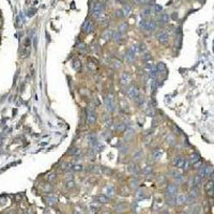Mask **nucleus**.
I'll return each instance as SVG.
<instances>
[{
	"mask_svg": "<svg viewBox=\"0 0 214 214\" xmlns=\"http://www.w3.org/2000/svg\"><path fill=\"white\" fill-rule=\"evenodd\" d=\"M156 26H157V24L155 23V20H152V19L147 20V25H146L145 31H147V32H152V31H154V30L156 29Z\"/></svg>",
	"mask_w": 214,
	"mask_h": 214,
	"instance_id": "obj_22",
	"label": "nucleus"
},
{
	"mask_svg": "<svg viewBox=\"0 0 214 214\" xmlns=\"http://www.w3.org/2000/svg\"><path fill=\"white\" fill-rule=\"evenodd\" d=\"M127 209V206L124 203V202H118L116 206H115V211L117 212H123Z\"/></svg>",
	"mask_w": 214,
	"mask_h": 214,
	"instance_id": "obj_35",
	"label": "nucleus"
},
{
	"mask_svg": "<svg viewBox=\"0 0 214 214\" xmlns=\"http://www.w3.org/2000/svg\"><path fill=\"white\" fill-rule=\"evenodd\" d=\"M128 187L133 191H137L139 189V180L137 178H131L128 180Z\"/></svg>",
	"mask_w": 214,
	"mask_h": 214,
	"instance_id": "obj_17",
	"label": "nucleus"
},
{
	"mask_svg": "<svg viewBox=\"0 0 214 214\" xmlns=\"http://www.w3.org/2000/svg\"><path fill=\"white\" fill-rule=\"evenodd\" d=\"M162 10H163V8H162V7H160V6H158V5H155V6H154V11H155L156 13L160 12V11H162Z\"/></svg>",
	"mask_w": 214,
	"mask_h": 214,
	"instance_id": "obj_59",
	"label": "nucleus"
},
{
	"mask_svg": "<svg viewBox=\"0 0 214 214\" xmlns=\"http://www.w3.org/2000/svg\"><path fill=\"white\" fill-rule=\"evenodd\" d=\"M100 214H112L110 212H108V211H102Z\"/></svg>",
	"mask_w": 214,
	"mask_h": 214,
	"instance_id": "obj_61",
	"label": "nucleus"
},
{
	"mask_svg": "<svg viewBox=\"0 0 214 214\" xmlns=\"http://www.w3.org/2000/svg\"><path fill=\"white\" fill-rule=\"evenodd\" d=\"M101 170H102L103 173H105V175H107V176H110V175L113 173V170H112L109 167H105V166H103V167H101Z\"/></svg>",
	"mask_w": 214,
	"mask_h": 214,
	"instance_id": "obj_51",
	"label": "nucleus"
},
{
	"mask_svg": "<svg viewBox=\"0 0 214 214\" xmlns=\"http://www.w3.org/2000/svg\"><path fill=\"white\" fill-rule=\"evenodd\" d=\"M70 169L72 171H83L84 170V166L82 164H73V165H71Z\"/></svg>",
	"mask_w": 214,
	"mask_h": 214,
	"instance_id": "obj_40",
	"label": "nucleus"
},
{
	"mask_svg": "<svg viewBox=\"0 0 214 214\" xmlns=\"http://www.w3.org/2000/svg\"><path fill=\"white\" fill-rule=\"evenodd\" d=\"M127 29H128L127 23H126V21H121V23L119 24V26H118V28H117V31H119V32H121V33L124 34V33L127 31Z\"/></svg>",
	"mask_w": 214,
	"mask_h": 214,
	"instance_id": "obj_27",
	"label": "nucleus"
},
{
	"mask_svg": "<svg viewBox=\"0 0 214 214\" xmlns=\"http://www.w3.org/2000/svg\"><path fill=\"white\" fill-rule=\"evenodd\" d=\"M146 25H147V19H141L138 23V27L142 31H145V29H146Z\"/></svg>",
	"mask_w": 214,
	"mask_h": 214,
	"instance_id": "obj_53",
	"label": "nucleus"
},
{
	"mask_svg": "<svg viewBox=\"0 0 214 214\" xmlns=\"http://www.w3.org/2000/svg\"><path fill=\"white\" fill-rule=\"evenodd\" d=\"M135 135H136V131L133 127H127V130L125 131V134H124V140L132 141L134 139V137H135Z\"/></svg>",
	"mask_w": 214,
	"mask_h": 214,
	"instance_id": "obj_15",
	"label": "nucleus"
},
{
	"mask_svg": "<svg viewBox=\"0 0 214 214\" xmlns=\"http://www.w3.org/2000/svg\"><path fill=\"white\" fill-rule=\"evenodd\" d=\"M105 194L107 195V196H114L115 194H116V187L114 186V185H112V184H109V185H107L106 187H105Z\"/></svg>",
	"mask_w": 214,
	"mask_h": 214,
	"instance_id": "obj_26",
	"label": "nucleus"
},
{
	"mask_svg": "<svg viewBox=\"0 0 214 214\" xmlns=\"http://www.w3.org/2000/svg\"><path fill=\"white\" fill-rule=\"evenodd\" d=\"M138 95H140V89L138 88V86L136 85H132L127 87V91H126V96L131 100H135Z\"/></svg>",
	"mask_w": 214,
	"mask_h": 214,
	"instance_id": "obj_4",
	"label": "nucleus"
},
{
	"mask_svg": "<svg viewBox=\"0 0 214 214\" xmlns=\"http://www.w3.org/2000/svg\"><path fill=\"white\" fill-rule=\"evenodd\" d=\"M95 200L100 203H108V202H110V197L107 196L106 194H101L95 197Z\"/></svg>",
	"mask_w": 214,
	"mask_h": 214,
	"instance_id": "obj_24",
	"label": "nucleus"
},
{
	"mask_svg": "<svg viewBox=\"0 0 214 214\" xmlns=\"http://www.w3.org/2000/svg\"><path fill=\"white\" fill-rule=\"evenodd\" d=\"M120 152L122 153V154H127L128 152H130V147H128V145H126V144H122L121 145V147H120Z\"/></svg>",
	"mask_w": 214,
	"mask_h": 214,
	"instance_id": "obj_44",
	"label": "nucleus"
},
{
	"mask_svg": "<svg viewBox=\"0 0 214 214\" xmlns=\"http://www.w3.org/2000/svg\"><path fill=\"white\" fill-rule=\"evenodd\" d=\"M141 173L145 176H150L153 173V167L151 165H146L145 167H142L141 169Z\"/></svg>",
	"mask_w": 214,
	"mask_h": 214,
	"instance_id": "obj_30",
	"label": "nucleus"
},
{
	"mask_svg": "<svg viewBox=\"0 0 214 214\" xmlns=\"http://www.w3.org/2000/svg\"><path fill=\"white\" fill-rule=\"evenodd\" d=\"M127 171L133 176H137V175L141 173V169L139 168V166L135 162H132L127 165Z\"/></svg>",
	"mask_w": 214,
	"mask_h": 214,
	"instance_id": "obj_11",
	"label": "nucleus"
},
{
	"mask_svg": "<svg viewBox=\"0 0 214 214\" xmlns=\"http://www.w3.org/2000/svg\"><path fill=\"white\" fill-rule=\"evenodd\" d=\"M127 127H128V124L126 123V122H124V121H120V122H118L117 124H116V132L117 133H124L126 130H127Z\"/></svg>",
	"mask_w": 214,
	"mask_h": 214,
	"instance_id": "obj_21",
	"label": "nucleus"
},
{
	"mask_svg": "<svg viewBox=\"0 0 214 214\" xmlns=\"http://www.w3.org/2000/svg\"><path fill=\"white\" fill-rule=\"evenodd\" d=\"M162 155H163V151L160 149H154L152 151V157L154 159H159L160 157H162Z\"/></svg>",
	"mask_w": 214,
	"mask_h": 214,
	"instance_id": "obj_36",
	"label": "nucleus"
},
{
	"mask_svg": "<svg viewBox=\"0 0 214 214\" xmlns=\"http://www.w3.org/2000/svg\"><path fill=\"white\" fill-rule=\"evenodd\" d=\"M199 196V190L198 187H192L190 190V193H189V197L193 198V199H196L197 197Z\"/></svg>",
	"mask_w": 214,
	"mask_h": 214,
	"instance_id": "obj_31",
	"label": "nucleus"
},
{
	"mask_svg": "<svg viewBox=\"0 0 214 214\" xmlns=\"http://www.w3.org/2000/svg\"><path fill=\"white\" fill-rule=\"evenodd\" d=\"M178 194V184L176 182L168 183L165 187V196H177Z\"/></svg>",
	"mask_w": 214,
	"mask_h": 214,
	"instance_id": "obj_6",
	"label": "nucleus"
},
{
	"mask_svg": "<svg viewBox=\"0 0 214 214\" xmlns=\"http://www.w3.org/2000/svg\"><path fill=\"white\" fill-rule=\"evenodd\" d=\"M169 21V15L167 14V13H163L162 15L159 16V18H158V23L160 24V25H165V24H167Z\"/></svg>",
	"mask_w": 214,
	"mask_h": 214,
	"instance_id": "obj_33",
	"label": "nucleus"
},
{
	"mask_svg": "<svg viewBox=\"0 0 214 214\" xmlns=\"http://www.w3.org/2000/svg\"><path fill=\"white\" fill-rule=\"evenodd\" d=\"M132 82V76L128 72H123L121 75H120V84L122 86H125V87H128V85L131 84Z\"/></svg>",
	"mask_w": 214,
	"mask_h": 214,
	"instance_id": "obj_12",
	"label": "nucleus"
},
{
	"mask_svg": "<svg viewBox=\"0 0 214 214\" xmlns=\"http://www.w3.org/2000/svg\"><path fill=\"white\" fill-rule=\"evenodd\" d=\"M47 180H48L49 182H54V181H56V180H57V173H56L55 171H51V172H49V173H48V176H47Z\"/></svg>",
	"mask_w": 214,
	"mask_h": 214,
	"instance_id": "obj_45",
	"label": "nucleus"
},
{
	"mask_svg": "<svg viewBox=\"0 0 214 214\" xmlns=\"http://www.w3.org/2000/svg\"><path fill=\"white\" fill-rule=\"evenodd\" d=\"M130 48H131L134 52H135L136 55H137V54H140V52H141V49H140V43H135V44H133Z\"/></svg>",
	"mask_w": 214,
	"mask_h": 214,
	"instance_id": "obj_41",
	"label": "nucleus"
},
{
	"mask_svg": "<svg viewBox=\"0 0 214 214\" xmlns=\"http://www.w3.org/2000/svg\"><path fill=\"white\" fill-rule=\"evenodd\" d=\"M120 108H121V110L123 112V113H128V104H127V102L125 101V100H122L121 102H120Z\"/></svg>",
	"mask_w": 214,
	"mask_h": 214,
	"instance_id": "obj_39",
	"label": "nucleus"
},
{
	"mask_svg": "<svg viewBox=\"0 0 214 214\" xmlns=\"http://www.w3.org/2000/svg\"><path fill=\"white\" fill-rule=\"evenodd\" d=\"M136 59V54L134 52L131 48H127L126 51L124 52V60L126 61V63L128 64H132Z\"/></svg>",
	"mask_w": 214,
	"mask_h": 214,
	"instance_id": "obj_10",
	"label": "nucleus"
},
{
	"mask_svg": "<svg viewBox=\"0 0 214 214\" xmlns=\"http://www.w3.org/2000/svg\"><path fill=\"white\" fill-rule=\"evenodd\" d=\"M121 10H122V12H123V14H124V17L130 16L131 13H132V7H131L130 3H125V5L122 7Z\"/></svg>",
	"mask_w": 214,
	"mask_h": 214,
	"instance_id": "obj_28",
	"label": "nucleus"
},
{
	"mask_svg": "<svg viewBox=\"0 0 214 214\" xmlns=\"http://www.w3.org/2000/svg\"><path fill=\"white\" fill-rule=\"evenodd\" d=\"M141 59H142L146 63H148V61H151V60H152V56H151L150 52H148V54H145V55L141 57Z\"/></svg>",
	"mask_w": 214,
	"mask_h": 214,
	"instance_id": "obj_54",
	"label": "nucleus"
},
{
	"mask_svg": "<svg viewBox=\"0 0 214 214\" xmlns=\"http://www.w3.org/2000/svg\"><path fill=\"white\" fill-rule=\"evenodd\" d=\"M115 16H116L117 18H122V17H124V14H123L122 10L119 9V10H117V11L115 12Z\"/></svg>",
	"mask_w": 214,
	"mask_h": 214,
	"instance_id": "obj_56",
	"label": "nucleus"
},
{
	"mask_svg": "<svg viewBox=\"0 0 214 214\" xmlns=\"http://www.w3.org/2000/svg\"><path fill=\"white\" fill-rule=\"evenodd\" d=\"M186 200H187V196L185 194H177V196H176L177 206H182V204L186 203Z\"/></svg>",
	"mask_w": 214,
	"mask_h": 214,
	"instance_id": "obj_23",
	"label": "nucleus"
},
{
	"mask_svg": "<svg viewBox=\"0 0 214 214\" xmlns=\"http://www.w3.org/2000/svg\"><path fill=\"white\" fill-rule=\"evenodd\" d=\"M65 186H66L68 190H72V189H74V187L76 186V184H75L74 180L71 179V180H66V185Z\"/></svg>",
	"mask_w": 214,
	"mask_h": 214,
	"instance_id": "obj_47",
	"label": "nucleus"
},
{
	"mask_svg": "<svg viewBox=\"0 0 214 214\" xmlns=\"http://www.w3.org/2000/svg\"><path fill=\"white\" fill-rule=\"evenodd\" d=\"M158 70L156 69V65H152L149 70H148V74H149V77L151 79H154V78H157L158 77Z\"/></svg>",
	"mask_w": 214,
	"mask_h": 214,
	"instance_id": "obj_25",
	"label": "nucleus"
},
{
	"mask_svg": "<svg viewBox=\"0 0 214 214\" xmlns=\"http://www.w3.org/2000/svg\"><path fill=\"white\" fill-rule=\"evenodd\" d=\"M112 65L115 70H120L122 68V61L118 58H113L112 59Z\"/></svg>",
	"mask_w": 214,
	"mask_h": 214,
	"instance_id": "obj_29",
	"label": "nucleus"
},
{
	"mask_svg": "<svg viewBox=\"0 0 214 214\" xmlns=\"http://www.w3.org/2000/svg\"><path fill=\"white\" fill-rule=\"evenodd\" d=\"M73 214H83V212L80 211V210H78V209H76L75 211H74V213Z\"/></svg>",
	"mask_w": 214,
	"mask_h": 214,
	"instance_id": "obj_60",
	"label": "nucleus"
},
{
	"mask_svg": "<svg viewBox=\"0 0 214 214\" xmlns=\"http://www.w3.org/2000/svg\"><path fill=\"white\" fill-rule=\"evenodd\" d=\"M45 201H46V203H47L48 206L54 207V206H55V204L57 203L58 198H57V196H56V195H54V194H49V195H47V196L45 197Z\"/></svg>",
	"mask_w": 214,
	"mask_h": 214,
	"instance_id": "obj_19",
	"label": "nucleus"
},
{
	"mask_svg": "<svg viewBox=\"0 0 214 214\" xmlns=\"http://www.w3.org/2000/svg\"><path fill=\"white\" fill-rule=\"evenodd\" d=\"M77 48L80 52H85L86 49H87V45L84 43V42H80L79 44H77Z\"/></svg>",
	"mask_w": 214,
	"mask_h": 214,
	"instance_id": "obj_48",
	"label": "nucleus"
},
{
	"mask_svg": "<svg viewBox=\"0 0 214 214\" xmlns=\"http://www.w3.org/2000/svg\"><path fill=\"white\" fill-rule=\"evenodd\" d=\"M79 92H80V94L84 95V96H88V95H89V89H87V88H83V89H80V90H79Z\"/></svg>",
	"mask_w": 214,
	"mask_h": 214,
	"instance_id": "obj_57",
	"label": "nucleus"
},
{
	"mask_svg": "<svg viewBox=\"0 0 214 214\" xmlns=\"http://www.w3.org/2000/svg\"><path fill=\"white\" fill-rule=\"evenodd\" d=\"M105 9H106V2L105 1H103V0H99V1H96L93 5L92 9H91V15H92V17L95 19L101 14L105 13Z\"/></svg>",
	"mask_w": 214,
	"mask_h": 214,
	"instance_id": "obj_2",
	"label": "nucleus"
},
{
	"mask_svg": "<svg viewBox=\"0 0 214 214\" xmlns=\"http://www.w3.org/2000/svg\"><path fill=\"white\" fill-rule=\"evenodd\" d=\"M123 39H124V34L123 33H121V32H119V31H114L113 32V41L115 42V43H117V44H121L122 42H123Z\"/></svg>",
	"mask_w": 214,
	"mask_h": 214,
	"instance_id": "obj_18",
	"label": "nucleus"
},
{
	"mask_svg": "<svg viewBox=\"0 0 214 214\" xmlns=\"http://www.w3.org/2000/svg\"><path fill=\"white\" fill-rule=\"evenodd\" d=\"M113 30L112 29H104V31L102 32V35H101V38L105 41V42H108V41H110L112 39H113Z\"/></svg>",
	"mask_w": 214,
	"mask_h": 214,
	"instance_id": "obj_20",
	"label": "nucleus"
},
{
	"mask_svg": "<svg viewBox=\"0 0 214 214\" xmlns=\"http://www.w3.org/2000/svg\"><path fill=\"white\" fill-rule=\"evenodd\" d=\"M90 48H91V50H92L94 54H97V55L100 54V45H99L96 42H93Z\"/></svg>",
	"mask_w": 214,
	"mask_h": 214,
	"instance_id": "obj_46",
	"label": "nucleus"
},
{
	"mask_svg": "<svg viewBox=\"0 0 214 214\" xmlns=\"http://www.w3.org/2000/svg\"><path fill=\"white\" fill-rule=\"evenodd\" d=\"M97 120V114L95 112V105L93 103H90L86 110V121L89 125H94Z\"/></svg>",
	"mask_w": 214,
	"mask_h": 214,
	"instance_id": "obj_1",
	"label": "nucleus"
},
{
	"mask_svg": "<svg viewBox=\"0 0 214 214\" xmlns=\"http://www.w3.org/2000/svg\"><path fill=\"white\" fill-rule=\"evenodd\" d=\"M72 66H73V69H74L75 71L79 72L80 69H82V61H80L79 59H75V60L73 61V63H72Z\"/></svg>",
	"mask_w": 214,
	"mask_h": 214,
	"instance_id": "obj_38",
	"label": "nucleus"
},
{
	"mask_svg": "<svg viewBox=\"0 0 214 214\" xmlns=\"http://www.w3.org/2000/svg\"><path fill=\"white\" fill-rule=\"evenodd\" d=\"M201 182H202V178H201L198 173L194 175V176L190 179V181H189L191 189H192V187H198V186L201 184Z\"/></svg>",
	"mask_w": 214,
	"mask_h": 214,
	"instance_id": "obj_13",
	"label": "nucleus"
},
{
	"mask_svg": "<svg viewBox=\"0 0 214 214\" xmlns=\"http://www.w3.org/2000/svg\"><path fill=\"white\" fill-rule=\"evenodd\" d=\"M186 159H187V158H185L183 155H177L176 157H173L172 162H171V163H172V166L176 167V168L179 169V170H182L183 167H184V165H185Z\"/></svg>",
	"mask_w": 214,
	"mask_h": 214,
	"instance_id": "obj_5",
	"label": "nucleus"
},
{
	"mask_svg": "<svg viewBox=\"0 0 214 214\" xmlns=\"http://www.w3.org/2000/svg\"><path fill=\"white\" fill-rule=\"evenodd\" d=\"M165 202L168 206H170V207L177 206V203H176V196H165Z\"/></svg>",
	"mask_w": 214,
	"mask_h": 214,
	"instance_id": "obj_32",
	"label": "nucleus"
},
{
	"mask_svg": "<svg viewBox=\"0 0 214 214\" xmlns=\"http://www.w3.org/2000/svg\"><path fill=\"white\" fill-rule=\"evenodd\" d=\"M200 159V155L198 154V153H192L191 155H190V157H189V160H190V163L193 165V164H195L196 162H198V160Z\"/></svg>",
	"mask_w": 214,
	"mask_h": 214,
	"instance_id": "obj_34",
	"label": "nucleus"
},
{
	"mask_svg": "<svg viewBox=\"0 0 214 214\" xmlns=\"http://www.w3.org/2000/svg\"><path fill=\"white\" fill-rule=\"evenodd\" d=\"M178 214H189V212H186V211H180Z\"/></svg>",
	"mask_w": 214,
	"mask_h": 214,
	"instance_id": "obj_62",
	"label": "nucleus"
},
{
	"mask_svg": "<svg viewBox=\"0 0 214 214\" xmlns=\"http://www.w3.org/2000/svg\"><path fill=\"white\" fill-rule=\"evenodd\" d=\"M156 40L162 44V45H167L169 42V34L167 31L162 30V31H158L156 33Z\"/></svg>",
	"mask_w": 214,
	"mask_h": 214,
	"instance_id": "obj_9",
	"label": "nucleus"
},
{
	"mask_svg": "<svg viewBox=\"0 0 214 214\" xmlns=\"http://www.w3.org/2000/svg\"><path fill=\"white\" fill-rule=\"evenodd\" d=\"M204 191L208 194V196H214V181L212 180H208L204 184Z\"/></svg>",
	"mask_w": 214,
	"mask_h": 214,
	"instance_id": "obj_14",
	"label": "nucleus"
},
{
	"mask_svg": "<svg viewBox=\"0 0 214 214\" xmlns=\"http://www.w3.org/2000/svg\"><path fill=\"white\" fill-rule=\"evenodd\" d=\"M202 165H203V164H202V162H201V159H199L198 162H196L195 164H193V165H192V167H193L194 169H196V170L198 171V170L200 169V167H201Z\"/></svg>",
	"mask_w": 214,
	"mask_h": 214,
	"instance_id": "obj_55",
	"label": "nucleus"
},
{
	"mask_svg": "<svg viewBox=\"0 0 214 214\" xmlns=\"http://www.w3.org/2000/svg\"><path fill=\"white\" fill-rule=\"evenodd\" d=\"M156 69L158 70L159 73H160V72H164V71L166 70V65H165L163 62H158V63L156 64Z\"/></svg>",
	"mask_w": 214,
	"mask_h": 214,
	"instance_id": "obj_52",
	"label": "nucleus"
},
{
	"mask_svg": "<svg viewBox=\"0 0 214 214\" xmlns=\"http://www.w3.org/2000/svg\"><path fill=\"white\" fill-rule=\"evenodd\" d=\"M146 115L148 117H154L155 116V108L153 106H149L148 108L146 109Z\"/></svg>",
	"mask_w": 214,
	"mask_h": 214,
	"instance_id": "obj_42",
	"label": "nucleus"
},
{
	"mask_svg": "<svg viewBox=\"0 0 214 214\" xmlns=\"http://www.w3.org/2000/svg\"><path fill=\"white\" fill-rule=\"evenodd\" d=\"M145 156V152L142 149H137L133 152V155H132V158H133V162H138V160H141Z\"/></svg>",
	"mask_w": 214,
	"mask_h": 214,
	"instance_id": "obj_16",
	"label": "nucleus"
},
{
	"mask_svg": "<svg viewBox=\"0 0 214 214\" xmlns=\"http://www.w3.org/2000/svg\"><path fill=\"white\" fill-rule=\"evenodd\" d=\"M82 30L85 34H90L94 31V23L90 19V18H87L84 24H83V27H82Z\"/></svg>",
	"mask_w": 214,
	"mask_h": 214,
	"instance_id": "obj_7",
	"label": "nucleus"
},
{
	"mask_svg": "<svg viewBox=\"0 0 214 214\" xmlns=\"http://www.w3.org/2000/svg\"><path fill=\"white\" fill-rule=\"evenodd\" d=\"M151 14H152V8H151V7H146V8L142 10V12H141V16H142L144 18L149 17Z\"/></svg>",
	"mask_w": 214,
	"mask_h": 214,
	"instance_id": "obj_37",
	"label": "nucleus"
},
{
	"mask_svg": "<svg viewBox=\"0 0 214 214\" xmlns=\"http://www.w3.org/2000/svg\"><path fill=\"white\" fill-rule=\"evenodd\" d=\"M213 167L210 165H202L200 167V169L198 170V175L203 179V178H208L213 173Z\"/></svg>",
	"mask_w": 214,
	"mask_h": 214,
	"instance_id": "obj_8",
	"label": "nucleus"
},
{
	"mask_svg": "<svg viewBox=\"0 0 214 214\" xmlns=\"http://www.w3.org/2000/svg\"><path fill=\"white\" fill-rule=\"evenodd\" d=\"M134 3L138 5V6H141V5L147 3V0H134Z\"/></svg>",
	"mask_w": 214,
	"mask_h": 214,
	"instance_id": "obj_58",
	"label": "nucleus"
},
{
	"mask_svg": "<svg viewBox=\"0 0 214 214\" xmlns=\"http://www.w3.org/2000/svg\"><path fill=\"white\" fill-rule=\"evenodd\" d=\"M134 102H135V104H136L137 106H142V105L145 104V97L140 94V95H138L135 100H134Z\"/></svg>",
	"mask_w": 214,
	"mask_h": 214,
	"instance_id": "obj_43",
	"label": "nucleus"
},
{
	"mask_svg": "<svg viewBox=\"0 0 214 214\" xmlns=\"http://www.w3.org/2000/svg\"><path fill=\"white\" fill-rule=\"evenodd\" d=\"M166 141H167L169 145H175V144H176V137H175L173 134H170V135L166 138Z\"/></svg>",
	"mask_w": 214,
	"mask_h": 214,
	"instance_id": "obj_50",
	"label": "nucleus"
},
{
	"mask_svg": "<svg viewBox=\"0 0 214 214\" xmlns=\"http://www.w3.org/2000/svg\"><path fill=\"white\" fill-rule=\"evenodd\" d=\"M136 198L139 199V200L146 198V194H145V192H144L142 190H137V192H136Z\"/></svg>",
	"mask_w": 214,
	"mask_h": 214,
	"instance_id": "obj_49",
	"label": "nucleus"
},
{
	"mask_svg": "<svg viewBox=\"0 0 214 214\" xmlns=\"http://www.w3.org/2000/svg\"><path fill=\"white\" fill-rule=\"evenodd\" d=\"M103 103L106 110L108 113H114L116 110V103H115V95L113 93H108L104 99Z\"/></svg>",
	"mask_w": 214,
	"mask_h": 214,
	"instance_id": "obj_3",
	"label": "nucleus"
}]
</instances>
